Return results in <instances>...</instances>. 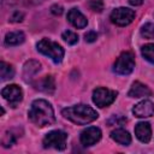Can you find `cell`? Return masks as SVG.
Returning <instances> with one entry per match:
<instances>
[{"label": "cell", "mask_w": 154, "mask_h": 154, "mask_svg": "<svg viewBox=\"0 0 154 154\" xmlns=\"http://www.w3.org/2000/svg\"><path fill=\"white\" fill-rule=\"evenodd\" d=\"M129 97H147V96H152V90L143 83L136 81L132 83L129 93H128Z\"/></svg>", "instance_id": "obj_13"}, {"label": "cell", "mask_w": 154, "mask_h": 154, "mask_svg": "<svg viewBox=\"0 0 154 154\" xmlns=\"http://www.w3.org/2000/svg\"><path fill=\"white\" fill-rule=\"evenodd\" d=\"M63 116L77 125H87L99 118L97 112L87 105H76L61 111Z\"/></svg>", "instance_id": "obj_2"}, {"label": "cell", "mask_w": 154, "mask_h": 154, "mask_svg": "<svg viewBox=\"0 0 154 154\" xmlns=\"http://www.w3.org/2000/svg\"><path fill=\"white\" fill-rule=\"evenodd\" d=\"M66 140H67V134L63 130H53L48 132L42 143L45 148H54L58 150H63L66 147Z\"/></svg>", "instance_id": "obj_5"}, {"label": "cell", "mask_w": 154, "mask_h": 154, "mask_svg": "<svg viewBox=\"0 0 154 154\" xmlns=\"http://www.w3.org/2000/svg\"><path fill=\"white\" fill-rule=\"evenodd\" d=\"M36 48H37V51L40 53H42L43 55L51 58L55 64L61 63V60L64 58V54H65L64 48L59 43H57V42H54V41H52L49 38L40 40L37 42V45H36Z\"/></svg>", "instance_id": "obj_3"}, {"label": "cell", "mask_w": 154, "mask_h": 154, "mask_svg": "<svg viewBox=\"0 0 154 154\" xmlns=\"http://www.w3.org/2000/svg\"><path fill=\"white\" fill-rule=\"evenodd\" d=\"M84 38H85V41L87 42H94V41H96V38H97V34L95 32V31H88L85 35H84Z\"/></svg>", "instance_id": "obj_27"}, {"label": "cell", "mask_w": 154, "mask_h": 154, "mask_svg": "<svg viewBox=\"0 0 154 154\" xmlns=\"http://www.w3.org/2000/svg\"><path fill=\"white\" fill-rule=\"evenodd\" d=\"M2 97L10 103L11 107H16L22 100H23V90L17 84H10L6 85L1 90Z\"/></svg>", "instance_id": "obj_8"}, {"label": "cell", "mask_w": 154, "mask_h": 154, "mask_svg": "<svg viewBox=\"0 0 154 154\" xmlns=\"http://www.w3.org/2000/svg\"><path fill=\"white\" fill-rule=\"evenodd\" d=\"M67 20L75 26V28H78V29H83L87 26L88 24V20L87 18L84 17V14L78 10V8H71L67 13Z\"/></svg>", "instance_id": "obj_11"}, {"label": "cell", "mask_w": 154, "mask_h": 154, "mask_svg": "<svg viewBox=\"0 0 154 154\" xmlns=\"http://www.w3.org/2000/svg\"><path fill=\"white\" fill-rule=\"evenodd\" d=\"M61 38L69 45H76L78 42V35L71 30H66L61 34Z\"/></svg>", "instance_id": "obj_21"}, {"label": "cell", "mask_w": 154, "mask_h": 154, "mask_svg": "<svg viewBox=\"0 0 154 154\" xmlns=\"http://www.w3.org/2000/svg\"><path fill=\"white\" fill-rule=\"evenodd\" d=\"M135 69V55L132 52H123L116 60L113 70L118 75H130Z\"/></svg>", "instance_id": "obj_4"}, {"label": "cell", "mask_w": 154, "mask_h": 154, "mask_svg": "<svg viewBox=\"0 0 154 154\" xmlns=\"http://www.w3.org/2000/svg\"><path fill=\"white\" fill-rule=\"evenodd\" d=\"M141 35L144 38H154V23H146L141 28Z\"/></svg>", "instance_id": "obj_22"}, {"label": "cell", "mask_w": 154, "mask_h": 154, "mask_svg": "<svg viewBox=\"0 0 154 154\" xmlns=\"http://www.w3.org/2000/svg\"><path fill=\"white\" fill-rule=\"evenodd\" d=\"M135 135L136 137L143 142V143H148L152 138V128L150 124L147 122H141L138 124H136L135 126Z\"/></svg>", "instance_id": "obj_12"}, {"label": "cell", "mask_w": 154, "mask_h": 154, "mask_svg": "<svg viewBox=\"0 0 154 154\" xmlns=\"http://www.w3.org/2000/svg\"><path fill=\"white\" fill-rule=\"evenodd\" d=\"M14 143H16V137H14V135L11 134V132H6L5 136H4V138H2V146H4L5 148H8V147H11V146L14 144Z\"/></svg>", "instance_id": "obj_23"}, {"label": "cell", "mask_w": 154, "mask_h": 154, "mask_svg": "<svg viewBox=\"0 0 154 154\" xmlns=\"http://www.w3.org/2000/svg\"><path fill=\"white\" fill-rule=\"evenodd\" d=\"M0 76H1V81L2 82L13 78V76H14L13 66L7 64V63H5V61H1L0 63Z\"/></svg>", "instance_id": "obj_19"}, {"label": "cell", "mask_w": 154, "mask_h": 154, "mask_svg": "<svg viewBox=\"0 0 154 154\" xmlns=\"http://www.w3.org/2000/svg\"><path fill=\"white\" fill-rule=\"evenodd\" d=\"M41 64L36 60H29L23 66V78L25 82H30L31 78L40 71Z\"/></svg>", "instance_id": "obj_15"}, {"label": "cell", "mask_w": 154, "mask_h": 154, "mask_svg": "<svg viewBox=\"0 0 154 154\" xmlns=\"http://www.w3.org/2000/svg\"><path fill=\"white\" fill-rule=\"evenodd\" d=\"M89 7L94 12H101L103 10V2L101 0H89Z\"/></svg>", "instance_id": "obj_25"}, {"label": "cell", "mask_w": 154, "mask_h": 154, "mask_svg": "<svg viewBox=\"0 0 154 154\" xmlns=\"http://www.w3.org/2000/svg\"><path fill=\"white\" fill-rule=\"evenodd\" d=\"M141 53L146 60L154 64V43H147L141 48Z\"/></svg>", "instance_id": "obj_20"}, {"label": "cell", "mask_w": 154, "mask_h": 154, "mask_svg": "<svg viewBox=\"0 0 154 154\" xmlns=\"http://www.w3.org/2000/svg\"><path fill=\"white\" fill-rule=\"evenodd\" d=\"M117 95H118V93L116 90H111L108 88L100 87V88L94 89V91H93V102L97 107L103 108V107H107L111 103H113Z\"/></svg>", "instance_id": "obj_6"}, {"label": "cell", "mask_w": 154, "mask_h": 154, "mask_svg": "<svg viewBox=\"0 0 154 154\" xmlns=\"http://www.w3.org/2000/svg\"><path fill=\"white\" fill-rule=\"evenodd\" d=\"M79 140L84 147L94 146L95 143H97L101 140V130L96 126H89L81 132Z\"/></svg>", "instance_id": "obj_9"}, {"label": "cell", "mask_w": 154, "mask_h": 154, "mask_svg": "<svg viewBox=\"0 0 154 154\" xmlns=\"http://www.w3.org/2000/svg\"><path fill=\"white\" fill-rule=\"evenodd\" d=\"M34 87H35V89L43 91L46 94H53V91L55 90V82H54L53 76L49 75V76H45L43 78H41L36 83H34Z\"/></svg>", "instance_id": "obj_14"}, {"label": "cell", "mask_w": 154, "mask_h": 154, "mask_svg": "<svg viewBox=\"0 0 154 154\" xmlns=\"http://www.w3.org/2000/svg\"><path fill=\"white\" fill-rule=\"evenodd\" d=\"M111 22L118 26L129 25L135 19V11L128 7H118L111 12Z\"/></svg>", "instance_id": "obj_7"}, {"label": "cell", "mask_w": 154, "mask_h": 154, "mask_svg": "<svg viewBox=\"0 0 154 154\" xmlns=\"http://www.w3.org/2000/svg\"><path fill=\"white\" fill-rule=\"evenodd\" d=\"M28 117L35 125L40 128L52 125L55 122V116L52 105L43 99H37L32 101L28 112Z\"/></svg>", "instance_id": "obj_1"}, {"label": "cell", "mask_w": 154, "mask_h": 154, "mask_svg": "<svg viewBox=\"0 0 154 154\" xmlns=\"http://www.w3.org/2000/svg\"><path fill=\"white\" fill-rule=\"evenodd\" d=\"M112 140L122 146H129L131 143V135L125 129H116L111 132Z\"/></svg>", "instance_id": "obj_17"}, {"label": "cell", "mask_w": 154, "mask_h": 154, "mask_svg": "<svg viewBox=\"0 0 154 154\" xmlns=\"http://www.w3.org/2000/svg\"><path fill=\"white\" fill-rule=\"evenodd\" d=\"M23 19H24V13L19 10H14L12 12V14L10 16V22H12V23H19Z\"/></svg>", "instance_id": "obj_26"}, {"label": "cell", "mask_w": 154, "mask_h": 154, "mask_svg": "<svg viewBox=\"0 0 154 154\" xmlns=\"http://www.w3.org/2000/svg\"><path fill=\"white\" fill-rule=\"evenodd\" d=\"M128 1H129V4L132 5V6H140V5L143 4V0H128Z\"/></svg>", "instance_id": "obj_29"}, {"label": "cell", "mask_w": 154, "mask_h": 154, "mask_svg": "<svg viewBox=\"0 0 154 154\" xmlns=\"http://www.w3.org/2000/svg\"><path fill=\"white\" fill-rule=\"evenodd\" d=\"M128 120H126V118H124L123 116H119V114H117V116H113L111 119H108L107 120V124L111 126V125H123V124H125Z\"/></svg>", "instance_id": "obj_24"}, {"label": "cell", "mask_w": 154, "mask_h": 154, "mask_svg": "<svg viewBox=\"0 0 154 154\" xmlns=\"http://www.w3.org/2000/svg\"><path fill=\"white\" fill-rule=\"evenodd\" d=\"M132 113L137 118H148L154 116V103L150 100H142L132 108Z\"/></svg>", "instance_id": "obj_10"}, {"label": "cell", "mask_w": 154, "mask_h": 154, "mask_svg": "<svg viewBox=\"0 0 154 154\" xmlns=\"http://www.w3.org/2000/svg\"><path fill=\"white\" fill-rule=\"evenodd\" d=\"M25 40V35L22 31H11L7 32L5 36V45L6 46H18L23 43Z\"/></svg>", "instance_id": "obj_18"}, {"label": "cell", "mask_w": 154, "mask_h": 154, "mask_svg": "<svg viewBox=\"0 0 154 154\" xmlns=\"http://www.w3.org/2000/svg\"><path fill=\"white\" fill-rule=\"evenodd\" d=\"M51 12L54 14V16H60L63 12H64V8H63V6H60V5H53L52 7H51Z\"/></svg>", "instance_id": "obj_28"}, {"label": "cell", "mask_w": 154, "mask_h": 154, "mask_svg": "<svg viewBox=\"0 0 154 154\" xmlns=\"http://www.w3.org/2000/svg\"><path fill=\"white\" fill-rule=\"evenodd\" d=\"M43 0H2L1 4L5 8H16V7H28L41 4Z\"/></svg>", "instance_id": "obj_16"}]
</instances>
